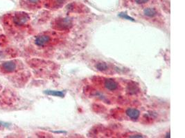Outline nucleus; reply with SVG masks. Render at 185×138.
Instances as JSON below:
<instances>
[{"instance_id": "f257e3e1", "label": "nucleus", "mask_w": 185, "mask_h": 138, "mask_svg": "<svg viewBox=\"0 0 185 138\" xmlns=\"http://www.w3.org/2000/svg\"><path fill=\"white\" fill-rule=\"evenodd\" d=\"M51 37L49 35H42L35 38V44L38 46H45L46 44H48L51 41Z\"/></svg>"}, {"instance_id": "f03ea898", "label": "nucleus", "mask_w": 185, "mask_h": 138, "mask_svg": "<svg viewBox=\"0 0 185 138\" xmlns=\"http://www.w3.org/2000/svg\"><path fill=\"white\" fill-rule=\"evenodd\" d=\"M104 86L106 87L107 90L110 91H115L118 89L119 84L114 79H107L104 82Z\"/></svg>"}, {"instance_id": "7ed1b4c3", "label": "nucleus", "mask_w": 185, "mask_h": 138, "mask_svg": "<svg viewBox=\"0 0 185 138\" xmlns=\"http://www.w3.org/2000/svg\"><path fill=\"white\" fill-rule=\"evenodd\" d=\"M29 17L26 14H21L15 17L14 19L15 24L18 25V26H22V25L25 24L27 21H29Z\"/></svg>"}, {"instance_id": "20e7f679", "label": "nucleus", "mask_w": 185, "mask_h": 138, "mask_svg": "<svg viewBox=\"0 0 185 138\" xmlns=\"http://www.w3.org/2000/svg\"><path fill=\"white\" fill-rule=\"evenodd\" d=\"M126 115H128L130 118L134 120H137V119L139 117L140 115L139 110L136 109H128L126 110Z\"/></svg>"}, {"instance_id": "39448f33", "label": "nucleus", "mask_w": 185, "mask_h": 138, "mask_svg": "<svg viewBox=\"0 0 185 138\" xmlns=\"http://www.w3.org/2000/svg\"><path fill=\"white\" fill-rule=\"evenodd\" d=\"M2 68L7 72H12L15 70L16 63L14 62L9 61V62H4L3 64H2Z\"/></svg>"}, {"instance_id": "423d86ee", "label": "nucleus", "mask_w": 185, "mask_h": 138, "mask_svg": "<svg viewBox=\"0 0 185 138\" xmlns=\"http://www.w3.org/2000/svg\"><path fill=\"white\" fill-rule=\"evenodd\" d=\"M57 26L60 29H65V28H69V26L71 25V21L70 19H62L58 21V23L57 24Z\"/></svg>"}, {"instance_id": "0eeeda50", "label": "nucleus", "mask_w": 185, "mask_h": 138, "mask_svg": "<svg viewBox=\"0 0 185 138\" xmlns=\"http://www.w3.org/2000/svg\"><path fill=\"white\" fill-rule=\"evenodd\" d=\"M45 94L49 95H52V96H56V97H60V98H63L64 97V93L61 91H56V90H45Z\"/></svg>"}, {"instance_id": "6e6552de", "label": "nucleus", "mask_w": 185, "mask_h": 138, "mask_svg": "<svg viewBox=\"0 0 185 138\" xmlns=\"http://www.w3.org/2000/svg\"><path fill=\"white\" fill-rule=\"evenodd\" d=\"M143 14H144L145 16L151 17H154L155 15H156L157 12H156V10L154 9V8H145V9L143 10Z\"/></svg>"}, {"instance_id": "1a4fd4ad", "label": "nucleus", "mask_w": 185, "mask_h": 138, "mask_svg": "<svg viewBox=\"0 0 185 138\" xmlns=\"http://www.w3.org/2000/svg\"><path fill=\"white\" fill-rule=\"evenodd\" d=\"M96 67L99 71H105L107 70V65L104 62L97 63V64L96 65Z\"/></svg>"}, {"instance_id": "9d476101", "label": "nucleus", "mask_w": 185, "mask_h": 138, "mask_svg": "<svg viewBox=\"0 0 185 138\" xmlns=\"http://www.w3.org/2000/svg\"><path fill=\"white\" fill-rule=\"evenodd\" d=\"M119 16L120 17H121V18H123L125 19H128V20H131V21H135V19L131 17L128 16V15H126V13H119Z\"/></svg>"}, {"instance_id": "9b49d317", "label": "nucleus", "mask_w": 185, "mask_h": 138, "mask_svg": "<svg viewBox=\"0 0 185 138\" xmlns=\"http://www.w3.org/2000/svg\"><path fill=\"white\" fill-rule=\"evenodd\" d=\"M135 1L138 4H145V3L147 2L148 0H135Z\"/></svg>"}, {"instance_id": "f8f14e48", "label": "nucleus", "mask_w": 185, "mask_h": 138, "mask_svg": "<svg viewBox=\"0 0 185 138\" xmlns=\"http://www.w3.org/2000/svg\"><path fill=\"white\" fill-rule=\"evenodd\" d=\"M130 137H143L142 135H130Z\"/></svg>"}, {"instance_id": "ddd939ff", "label": "nucleus", "mask_w": 185, "mask_h": 138, "mask_svg": "<svg viewBox=\"0 0 185 138\" xmlns=\"http://www.w3.org/2000/svg\"><path fill=\"white\" fill-rule=\"evenodd\" d=\"M27 1L32 3V4H35V3L39 2L40 0H27Z\"/></svg>"}]
</instances>
